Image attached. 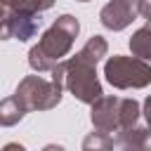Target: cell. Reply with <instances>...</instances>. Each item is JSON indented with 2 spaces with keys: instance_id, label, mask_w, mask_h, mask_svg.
<instances>
[{
  "instance_id": "277c9868",
  "label": "cell",
  "mask_w": 151,
  "mask_h": 151,
  "mask_svg": "<svg viewBox=\"0 0 151 151\" xmlns=\"http://www.w3.org/2000/svg\"><path fill=\"white\" fill-rule=\"evenodd\" d=\"M61 90H64V66L61 61L52 68V78L42 76H26L19 85L14 97L21 101L26 111H50L61 101Z\"/></svg>"
},
{
  "instance_id": "ba28073f",
  "label": "cell",
  "mask_w": 151,
  "mask_h": 151,
  "mask_svg": "<svg viewBox=\"0 0 151 151\" xmlns=\"http://www.w3.org/2000/svg\"><path fill=\"white\" fill-rule=\"evenodd\" d=\"M149 127H130L125 132H120L116 137V142H120V151H151V144H149Z\"/></svg>"
},
{
  "instance_id": "8fae6325",
  "label": "cell",
  "mask_w": 151,
  "mask_h": 151,
  "mask_svg": "<svg viewBox=\"0 0 151 151\" xmlns=\"http://www.w3.org/2000/svg\"><path fill=\"white\" fill-rule=\"evenodd\" d=\"M0 2H5L14 12H31V14H40L54 5V0H0Z\"/></svg>"
},
{
  "instance_id": "5bb4252c",
  "label": "cell",
  "mask_w": 151,
  "mask_h": 151,
  "mask_svg": "<svg viewBox=\"0 0 151 151\" xmlns=\"http://www.w3.org/2000/svg\"><path fill=\"white\" fill-rule=\"evenodd\" d=\"M139 14L151 21V0H139Z\"/></svg>"
},
{
  "instance_id": "3957f363",
  "label": "cell",
  "mask_w": 151,
  "mask_h": 151,
  "mask_svg": "<svg viewBox=\"0 0 151 151\" xmlns=\"http://www.w3.org/2000/svg\"><path fill=\"white\" fill-rule=\"evenodd\" d=\"M139 104L130 97H99L94 104H92V125L106 134L116 137L130 127L137 125V118H139Z\"/></svg>"
},
{
  "instance_id": "7c38bea8",
  "label": "cell",
  "mask_w": 151,
  "mask_h": 151,
  "mask_svg": "<svg viewBox=\"0 0 151 151\" xmlns=\"http://www.w3.org/2000/svg\"><path fill=\"white\" fill-rule=\"evenodd\" d=\"M83 151H113V137L97 130L83 139Z\"/></svg>"
},
{
  "instance_id": "52a82bcc",
  "label": "cell",
  "mask_w": 151,
  "mask_h": 151,
  "mask_svg": "<svg viewBox=\"0 0 151 151\" xmlns=\"http://www.w3.org/2000/svg\"><path fill=\"white\" fill-rule=\"evenodd\" d=\"M40 24H42V19H40V14H31V12H9V19H7V31H5V35H7V40L9 38H14V40H28V38H33L35 33H38V28H40Z\"/></svg>"
},
{
  "instance_id": "4fadbf2b",
  "label": "cell",
  "mask_w": 151,
  "mask_h": 151,
  "mask_svg": "<svg viewBox=\"0 0 151 151\" xmlns=\"http://www.w3.org/2000/svg\"><path fill=\"white\" fill-rule=\"evenodd\" d=\"M9 7L5 5V2H0V40H7V35H5V31H7V19H9Z\"/></svg>"
},
{
  "instance_id": "9c48e42d",
  "label": "cell",
  "mask_w": 151,
  "mask_h": 151,
  "mask_svg": "<svg viewBox=\"0 0 151 151\" xmlns=\"http://www.w3.org/2000/svg\"><path fill=\"white\" fill-rule=\"evenodd\" d=\"M130 50L134 57L144 59V61H151V21L146 26H142L139 31L132 33L130 38Z\"/></svg>"
},
{
  "instance_id": "ac0fdd59",
  "label": "cell",
  "mask_w": 151,
  "mask_h": 151,
  "mask_svg": "<svg viewBox=\"0 0 151 151\" xmlns=\"http://www.w3.org/2000/svg\"><path fill=\"white\" fill-rule=\"evenodd\" d=\"M78 2H87V0H78Z\"/></svg>"
},
{
  "instance_id": "5b68a950",
  "label": "cell",
  "mask_w": 151,
  "mask_h": 151,
  "mask_svg": "<svg viewBox=\"0 0 151 151\" xmlns=\"http://www.w3.org/2000/svg\"><path fill=\"white\" fill-rule=\"evenodd\" d=\"M106 80L118 90H139L151 83V64L139 57H109L104 64Z\"/></svg>"
},
{
  "instance_id": "30bf717a",
  "label": "cell",
  "mask_w": 151,
  "mask_h": 151,
  "mask_svg": "<svg viewBox=\"0 0 151 151\" xmlns=\"http://www.w3.org/2000/svg\"><path fill=\"white\" fill-rule=\"evenodd\" d=\"M24 113H26V109L21 106V101H19L14 94L0 101V125H5V127L17 125V123L24 118Z\"/></svg>"
},
{
  "instance_id": "6da1fadb",
  "label": "cell",
  "mask_w": 151,
  "mask_h": 151,
  "mask_svg": "<svg viewBox=\"0 0 151 151\" xmlns=\"http://www.w3.org/2000/svg\"><path fill=\"white\" fill-rule=\"evenodd\" d=\"M109 45L101 35H92L78 52L76 57H71L68 61H61L64 66V87H68V92L83 101V104H94L104 92H101V83L97 78V64L101 61V57H106Z\"/></svg>"
},
{
  "instance_id": "7a4b0ae2",
  "label": "cell",
  "mask_w": 151,
  "mask_h": 151,
  "mask_svg": "<svg viewBox=\"0 0 151 151\" xmlns=\"http://www.w3.org/2000/svg\"><path fill=\"white\" fill-rule=\"evenodd\" d=\"M78 33H80L78 19L71 17V14H61V17L42 33V38L38 40V45L31 47V52H28V64H31V68L38 71V73L52 71V68L61 61V57L73 47Z\"/></svg>"
},
{
  "instance_id": "2e32d148",
  "label": "cell",
  "mask_w": 151,
  "mask_h": 151,
  "mask_svg": "<svg viewBox=\"0 0 151 151\" xmlns=\"http://www.w3.org/2000/svg\"><path fill=\"white\" fill-rule=\"evenodd\" d=\"M2 151H26L21 144H17V142H9V144H5L2 146Z\"/></svg>"
},
{
  "instance_id": "9a60e30c",
  "label": "cell",
  "mask_w": 151,
  "mask_h": 151,
  "mask_svg": "<svg viewBox=\"0 0 151 151\" xmlns=\"http://www.w3.org/2000/svg\"><path fill=\"white\" fill-rule=\"evenodd\" d=\"M144 118H146V127L151 132V97L144 99Z\"/></svg>"
},
{
  "instance_id": "e0dca14e",
  "label": "cell",
  "mask_w": 151,
  "mask_h": 151,
  "mask_svg": "<svg viewBox=\"0 0 151 151\" xmlns=\"http://www.w3.org/2000/svg\"><path fill=\"white\" fill-rule=\"evenodd\" d=\"M42 151H64V146H59V144H47Z\"/></svg>"
},
{
  "instance_id": "8992f818",
  "label": "cell",
  "mask_w": 151,
  "mask_h": 151,
  "mask_svg": "<svg viewBox=\"0 0 151 151\" xmlns=\"http://www.w3.org/2000/svg\"><path fill=\"white\" fill-rule=\"evenodd\" d=\"M139 14V0H109L101 12L99 19L109 31H123L127 28Z\"/></svg>"
}]
</instances>
